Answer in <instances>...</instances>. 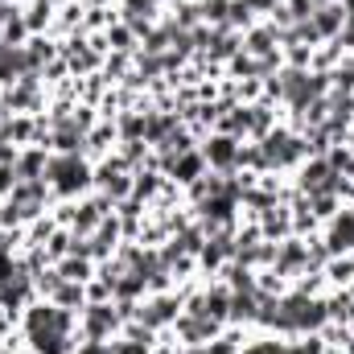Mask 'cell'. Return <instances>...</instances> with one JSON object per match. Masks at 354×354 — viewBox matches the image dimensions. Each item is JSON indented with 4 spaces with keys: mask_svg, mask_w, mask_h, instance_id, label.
<instances>
[{
    "mask_svg": "<svg viewBox=\"0 0 354 354\" xmlns=\"http://www.w3.org/2000/svg\"><path fill=\"white\" fill-rule=\"evenodd\" d=\"M50 174H54V181H58V189H75V185H83L87 169H83L75 157H62V161H54V165H50Z\"/></svg>",
    "mask_w": 354,
    "mask_h": 354,
    "instance_id": "cell-1",
    "label": "cell"
},
{
    "mask_svg": "<svg viewBox=\"0 0 354 354\" xmlns=\"http://www.w3.org/2000/svg\"><path fill=\"white\" fill-rule=\"evenodd\" d=\"M4 268H8V260H4V252H0V276H4Z\"/></svg>",
    "mask_w": 354,
    "mask_h": 354,
    "instance_id": "cell-7",
    "label": "cell"
},
{
    "mask_svg": "<svg viewBox=\"0 0 354 354\" xmlns=\"http://www.w3.org/2000/svg\"><path fill=\"white\" fill-rule=\"evenodd\" d=\"M338 21H342L338 8H317V17H313V33H334Z\"/></svg>",
    "mask_w": 354,
    "mask_h": 354,
    "instance_id": "cell-3",
    "label": "cell"
},
{
    "mask_svg": "<svg viewBox=\"0 0 354 354\" xmlns=\"http://www.w3.org/2000/svg\"><path fill=\"white\" fill-rule=\"evenodd\" d=\"M111 326H115V313H111V309H103V305H95V309L87 313V330H91V338H99V334H107Z\"/></svg>",
    "mask_w": 354,
    "mask_h": 354,
    "instance_id": "cell-2",
    "label": "cell"
},
{
    "mask_svg": "<svg viewBox=\"0 0 354 354\" xmlns=\"http://www.w3.org/2000/svg\"><path fill=\"white\" fill-rule=\"evenodd\" d=\"M79 354H111V346H99V342H87Z\"/></svg>",
    "mask_w": 354,
    "mask_h": 354,
    "instance_id": "cell-6",
    "label": "cell"
},
{
    "mask_svg": "<svg viewBox=\"0 0 354 354\" xmlns=\"http://www.w3.org/2000/svg\"><path fill=\"white\" fill-rule=\"evenodd\" d=\"M206 157H210V161H218V165H231V161H235V140H227V136H223V140H214V145L206 149Z\"/></svg>",
    "mask_w": 354,
    "mask_h": 354,
    "instance_id": "cell-4",
    "label": "cell"
},
{
    "mask_svg": "<svg viewBox=\"0 0 354 354\" xmlns=\"http://www.w3.org/2000/svg\"><path fill=\"white\" fill-rule=\"evenodd\" d=\"M334 248H354V214H342L334 227Z\"/></svg>",
    "mask_w": 354,
    "mask_h": 354,
    "instance_id": "cell-5",
    "label": "cell"
}]
</instances>
